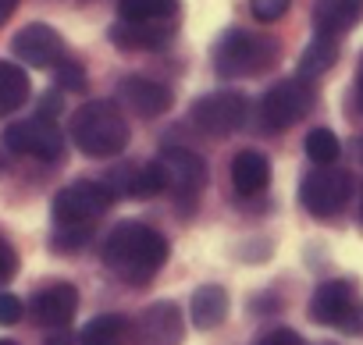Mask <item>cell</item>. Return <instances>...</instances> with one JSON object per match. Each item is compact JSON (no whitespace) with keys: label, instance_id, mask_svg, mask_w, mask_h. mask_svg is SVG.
<instances>
[{"label":"cell","instance_id":"6da1fadb","mask_svg":"<svg viewBox=\"0 0 363 345\" xmlns=\"http://www.w3.org/2000/svg\"><path fill=\"white\" fill-rule=\"evenodd\" d=\"M104 264L121 281L146 285L167 264V239L143 221H121L104 242Z\"/></svg>","mask_w":363,"mask_h":345},{"label":"cell","instance_id":"7a4b0ae2","mask_svg":"<svg viewBox=\"0 0 363 345\" xmlns=\"http://www.w3.org/2000/svg\"><path fill=\"white\" fill-rule=\"evenodd\" d=\"M72 139L86 157H118L128 146V121L111 100H89L72 118Z\"/></svg>","mask_w":363,"mask_h":345},{"label":"cell","instance_id":"3957f363","mask_svg":"<svg viewBox=\"0 0 363 345\" xmlns=\"http://www.w3.org/2000/svg\"><path fill=\"white\" fill-rule=\"evenodd\" d=\"M274 57H278V43L271 36H257V33H246V29H228L214 43V68L225 79L260 75L274 64Z\"/></svg>","mask_w":363,"mask_h":345},{"label":"cell","instance_id":"277c9868","mask_svg":"<svg viewBox=\"0 0 363 345\" xmlns=\"http://www.w3.org/2000/svg\"><path fill=\"white\" fill-rule=\"evenodd\" d=\"M114 200L107 182H75L54 196V221L61 228H93Z\"/></svg>","mask_w":363,"mask_h":345},{"label":"cell","instance_id":"5b68a950","mask_svg":"<svg viewBox=\"0 0 363 345\" xmlns=\"http://www.w3.org/2000/svg\"><path fill=\"white\" fill-rule=\"evenodd\" d=\"M349 193H352V179H349V171L331 167V164H328V167L310 171V175L303 179V186H299V200H303V207H306L313 217H320V221L335 217V214L345 207Z\"/></svg>","mask_w":363,"mask_h":345},{"label":"cell","instance_id":"8992f818","mask_svg":"<svg viewBox=\"0 0 363 345\" xmlns=\"http://www.w3.org/2000/svg\"><path fill=\"white\" fill-rule=\"evenodd\" d=\"M246 114H250V100L242 93H207L193 103L189 118L200 132L221 139V135H232L246 125Z\"/></svg>","mask_w":363,"mask_h":345},{"label":"cell","instance_id":"52a82bcc","mask_svg":"<svg viewBox=\"0 0 363 345\" xmlns=\"http://www.w3.org/2000/svg\"><path fill=\"white\" fill-rule=\"evenodd\" d=\"M157 160L167 171V189L174 193V200L182 207L196 203V196L207 186V164H203V157L193 153V149H186V146H164Z\"/></svg>","mask_w":363,"mask_h":345},{"label":"cell","instance_id":"ba28073f","mask_svg":"<svg viewBox=\"0 0 363 345\" xmlns=\"http://www.w3.org/2000/svg\"><path fill=\"white\" fill-rule=\"evenodd\" d=\"M182 338H186V317L171 299L146 306L128 327L132 345H182Z\"/></svg>","mask_w":363,"mask_h":345},{"label":"cell","instance_id":"9c48e42d","mask_svg":"<svg viewBox=\"0 0 363 345\" xmlns=\"http://www.w3.org/2000/svg\"><path fill=\"white\" fill-rule=\"evenodd\" d=\"M4 146L15 149V153H26V157H36V160H61L65 157V135L57 132L54 121L47 118H33V121H15L8 132H4Z\"/></svg>","mask_w":363,"mask_h":345},{"label":"cell","instance_id":"30bf717a","mask_svg":"<svg viewBox=\"0 0 363 345\" xmlns=\"http://www.w3.org/2000/svg\"><path fill=\"white\" fill-rule=\"evenodd\" d=\"M306 107H310V89L303 86V79H285L264 93L260 114L271 132H281V128H292L306 114Z\"/></svg>","mask_w":363,"mask_h":345},{"label":"cell","instance_id":"8fae6325","mask_svg":"<svg viewBox=\"0 0 363 345\" xmlns=\"http://www.w3.org/2000/svg\"><path fill=\"white\" fill-rule=\"evenodd\" d=\"M11 50L29 68H57L65 61V40H61V33L50 29V26H43V22L26 26L11 40Z\"/></svg>","mask_w":363,"mask_h":345},{"label":"cell","instance_id":"7c38bea8","mask_svg":"<svg viewBox=\"0 0 363 345\" xmlns=\"http://www.w3.org/2000/svg\"><path fill=\"white\" fill-rule=\"evenodd\" d=\"M352 310H356L352 281L335 278V281L317 285L313 302H310V313H313V320H317V324H324V327H345V320L352 317Z\"/></svg>","mask_w":363,"mask_h":345},{"label":"cell","instance_id":"4fadbf2b","mask_svg":"<svg viewBox=\"0 0 363 345\" xmlns=\"http://www.w3.org/2000/svg\"><path fill=\"white\" fill-rule=\"evenodd\" d=\"M75 310H79V292L68 281H54L33 299V317L43 327H65L75 317Z\"/></svg>","mask_w":363,"mask_h":345},{"label":"cell","instance_id":"5bb4252c","mask_svg":"<svg viewBox=\"0 0 363 345\" xmlns=\"http://www.w3.org/2000/svg\"><path fill=\"white\" fill-rule=\"evenodd\" d=\"M363 18V0H317L313 4V33L317 36H342Z\"/></svg>","mask_w":363,"mask_h":345},{"label":"cell","instance_id":"9a60e30c","mask_svg":"<svg viewBox=\"0 0 363 345\" xmlns=\"http://www.w3.org/2000/svg\"><path fill=\"white\" fill-rule=\"evenodd\" d=\"M121 100H125L135 114H143V118H157V114H164V111L171 107V89L160 86V82H153V79L132 75V79L121 82Z\"/></svg>","mask_w":363,"mask_h":345},{"label":"cell","instance_id":"2e32d148","mask_svg":"<svg viewBox=\"0 0 363 345\" xmlns=\"http://www.w3.org/2000/svg\"><path fill=\"white\" fill-rule=\"evenodd\" d=\"M271 182V160L257 149H242L232 160V186L239 196H260Z\"/></svg>","mask_w":363,"mask_h":345},{"label":"cell","instance_id":"e0dca14e","mask_svg":"<svg viewBox=\"0 0 363 345\" xmlns=\"http://www.w3.org/2000/svg\"><path fill=\"white\" fill-rule=\"evenodd\" d=\"M189 317H193V327H200V331L218 327V324L228 317V292H225L221 285H200V288L193 292Z\"/></svg>","mask_w":363,"mask_h":345},{"label":"cell","instance_id":"ac0fdd59","mask_svg":"<svg viewBox=\"0 0 363 345\" xmlns=\"http://www.w3.org/2000/svg\"><path fill=\"white\" fill-rule=\"evenodd\" d=\"M111 40H114V47H121V50H160L171 36H167V29L164 26H143V22H118L114 29H111Z\"/></svg>","mask_w":363,"mask_h":345},{"label":"cell","instance_id":"d6986e66","mask_svg":"<svg viewBox=\"0 0 363 345\" xmlns=\"http://www.w3.org/2000/svg\"><path fill=\"white\" fill-rule=\"evenodd\" d=\"M33 86H29V75L22 64H11V61H0V118L15 114L26 100H29Z\"/></svg>","mask_w":363,"mask_h":345},{"label":"cell","instance_id":"ffe728a7","mask_svg":"<svg viewBox=\"0 0 363 345\" xmlns=\"http://www.w3.org/2000/svg\"><path fill=\"white\" fill-rule=\"evenodd\" d=\"M118 15L125 22L164 26L178 18V0H118Z\"/></svg>","mask_w":363,"mask_h":345},{"label":"cell","instance_id":"44dd1931","mask_svg":"<svg viewBox=\"0 0 363 345\" xmlns=\"http://www.w3.org/2000/svg\"><path fill=\"white\" fill-rule=\"evenodd\" d=\"M335 61H338V47H335V40L317 36V40L299 54V79L317 82V79H324V75L335 68Z\"/></svg>","mask_w":363,"mask_h":345},{"label":"cell","instance_id":"7402d4cb","mask_svg":"<svg viewBox=\"0 0 363 345\" xmlns=\"http://www.w3.org/2000/svg\"><path fill=\"white\" fill-rule=\"evenodd\" d=\"M128 320L121 313H104L96 320H89L79 334V345H125L128 341Z\"/></svg>","mask_w":363,"mask_h":345},{"label":"cell","instance_id":"603a6c76","mask_svg":"<svg viewBox=\"0 0 363 345\" xmlns=\"http://www.w3.org/2000/svg\"><path fill=\"white\" fill-rule=\"evenodd\" d=\"M167 189V171L160 160H150L143 167H132V182H128V196L135 200H150V196H160Z\"/></svg>","mask_w":363,"mask_h":345},{"label":"cell","instance_id":"cb8c5ba5","mask_svg":"<svg viewBox=\"0 0 363 345\" xmlns=\"http://www.w3.org/2000/svg\"><path fill=\"white\" fill-rule=\"evenodd\" d=\"M303 149H306V157H310L317 167H328V164H335V160L342 157V142H338V135L328 132V128H313V132L306 135Z\"/></svg>","mask_w":363,"mask_h":345},{"label":"cell","instance_id":"d4e9b609","mask_svg":"<svg viewBox=\"0 0 363 345\" xmlns=\"http://www.w3.org/2000/svg\"><path fill=\"white\" fill-rule=\"evenodd\" d=\"M57 86H61L65 93H79V89H86V72H82V64L61 61V64H57Z\"/></svg>","mask_w":363,"mask_h":345},{"label":"cell","instance_id":"484cf974","mask_svg":"<svg viewBox=\"0 0 363 345\" xmlns=\"http://www.w3.org/2000/svg\"><path fill=\"white\" fill-rule=\"evenodd\" d=\"M89 235H93V228H61L57 225V235L50 239V246L54 249H79L89 242Z\"/></svg>","mask_w":363,"mask_h":345},{"label":"cell","instance_id":"4316f807","mask_svg":"<svg viewBox=\"0 0 363 345\" xmlns=\"http://www.w3.org/2000/svg\"><path fill=\"white\" fill-rule=\"evenodd\" d=\"M289 4L292 0H253V15H257V22H278V18H285Z\"/></svg>","mask_w":363,"mask_h":345},{"label":"cell","instance_id":"83f0119b","mask_svg":"<svg viewBox=\"0 0 363 345\" xmlns=\"http://www.w3.org/2000/svg\"><path fill=\"white\" fill-rule=\"evenodd\" d=\"M22 313H26V306H22V299H18V295L0 292V327L18 324V320H22Z\"/></svg>","mask_w":363,"mask_h":345},{"label":"cell","instance_id":"f1b7e54d","mask_svg":"<svg viewBox=\"0 0 363 345\" xmlns=\"http://www.w3.org/2000/svg\"><path fill=\"white\" fill-rule=\"evenodd\" d=\"M18 274V253H15V246L0 235V285L4 281H11Z\"/></svg>","mask_w":363,"mask_h":345},{"label":"cell","instance_id":"f546056e","mask_svg":"<svg viewBox=\"0 0 363 345\" xmlns=\"http://www.w3.org/2000/svg\"><path fill=\"white\" fill-rule=\"evenodd\" d=\"M257 345H303V338H299L292 327H274V331L260 334V341H257Z\"/></svg>","mask_w":363,"mask_h":345},{"label":"cell","instance_id":"4dcf8cb0","mask_svg":"<svg viewBox=\"0 0 363 345\" xmlns=\"http://www.w3.org/2000/svg\"><path fill=\"white\" fill-rule=\"evenodd\" d=\"M61 107H65L61 93H47V96L40 100V114H36V118H50V121H54V118L61 114Z\"/></svg>","mask_w":363,"mask_h":345},{"label":"cell","instance_id":"1f68e13d","mask_svg":"<svg viewBox=\"0 0 363 345\" xmlns=\"http://www.w3.org/2000/svg\"><path fill=\"white\" fill-rule=\"evenodd\" d=\"M15 8H18V0H0V26L15 15Z\"/></svg>","mask_w":363,"mask_h":345},{"label":"cell","instance_id":"d6a6232c","mask_svg":"<svg viewBox=\"0 0 363 345\" xmlns=\"http://www.w3.org/2000/svg\"><path fill=\"white\" fill-rule=\"evenodd\" d=\"M43 345H72V338H68L65 331H57V334H50V338H47Z\"/></svg>","mask_w":363,"mask_h":345},{"label":"cell","instance_id":"836d02e7","mask_svg":"<svg viewBox=\"0 0 363 345\" xmlns=\"http://www.w3.org/2000/svg\"><path fill=\"white\" fill-rule=\"evenodd\" d=\"M356 96H359V107H363V61H359V72H356Z\"/></svg>","mask_w":363,"mask_h":345},{"label":"cell","instance_id":"e575fe53","mask_svg":"<svg viewBox=\"0 0 363 345\" xmlns=\"http://www.w3.org/2000/svg\"><path fill=\"white\" fill-rule=\"evenodd\" d=\"M359 225H363V196H359Z\"/></svg>","mask_w":363,"mask_h":345},{"label":"cell","instance_id":"d590c367","mask_svg":"<svg viewBox=\"0 0 363 345\" xmlns=\"http://www.w3.org/2000/svg\"><path fill=\"white\" fill-rule=\"evenodd\" d=\"M0 345H15V341H11V338H0Z\"/></svg>","mask_w":363,"mask_h":345},{"label":"cell","instance_id":"8d00e7d4","mask_svg":"<svg viewBox=\"0 0 363 345\" xmlns=\"http://www.w3.org/2000/svg\"><path fill=\"white\" fill-rule=\"evenodd\" d=\"M359 160H363V139H359Z\"/></svg>","mask_w":363,"mask_h":345}]
</instances>
